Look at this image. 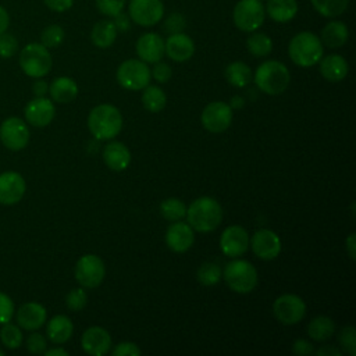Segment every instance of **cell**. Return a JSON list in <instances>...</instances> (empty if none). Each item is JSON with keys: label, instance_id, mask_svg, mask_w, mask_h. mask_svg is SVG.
<instances>
[{"label": "cell", "instance_id": "cell-1", "mask_svg": "<svg viewBox=\"0 0 356 356\" xmlns=\"http://www.w3.org/2000/svg\"><path fill=\"white\" fill-rule=\"evenodd\" d=\"M188 224L197 232L214 231L222 220L221 204L209 196L195 199L186 209Z\"/></svg>", "mask_w": 356, "mask_h": 356}, {"label": "cell", "instance_id": "cell-2", "mask_svg": "<svg viewBox=\"0 0 356 356\" xmlns=\"http://www.w3.org/2000/svg\"><path fill=\"white\" fill-rule=\"evenodd\" d=\"M88 128L99 140H110L122 129V115L115 106L99 104L88 115Z\"/></svg>", "mask_w": 356, "mask_h": 356}, {"label": "cell", "instance_id": "cell-3", "mask_svg": "<svg viewBox=\"0 0 356 356\" xmlns=\"http://www.w3.org/2000/svg\"><path fill=\"white\" fill-rule=\"evenodd\" d=\"M253 81L259 90L275 96L286 90L291 82V74L284 63L267 60L256 68Z\"/></svg>", "mask_w": 356, "mask_h": 356}, {"label": "cell", "instance_id": "cell-4", "mask_svg": "<svg viewBox=\"0 0 356 356\" xmlns=\"http://www.w3.org/2000/svg\"><path fill=\"white\" fill-rule=\"evenodd\" d=\"M288 54L293 64L307 68L318 64L324 54V47L317 35L303 31L291 39L288 44Z\"/></svg>", "mask_w": 356, "mask_h": 356}, {"label": "cell", "instance_id": "cell-5", "mask_svg": "<svg viewBox=\"0 0 356 356\" xmlns=\"http://www.w3.org/2000/svg\"><path fill=\"white\" fill-rule=\"evenodd\" d=\"M53 65L51 54L42 43H28L19 51V67L31 78L46 76Z\"/></svg>", "mask_w": 356, "mask_h": 356}, {"label": "cell", "instance_id": "cell-6", "mask_svg": "<svg viewBox=\"0 0 356 356\" xmlns=\"http://www.w3.org/2000/svg\"><path fill=\"white\" fill-rule=\"evenodd\" d=\"M222 274L229 289L238 293H249L257 285V271L246 260L234 259L225 266Z\"/></svg>", "mask_w": 356, "mask_h": 356}, {"label": "cell", "instance_id": "cell-7", "mask_svg": "<svg viewBox=\"0 0 356 356\" xmlns=\"http://www.w3.org/2000/svg\"><path fill=\"white\" fill-rule=\"evenodd\" d=\"M117 82L128 90H142L150 82V70L142 60L129 58L122 61L117 68Z\"/></svg>", "mask_w": 356, "mask_h": 356}, {"label": "cell", "instance_id": "cell-8", "mask_svg": "<svg viewBox=\"0 0 356 356\" xmlns=\"http://www.w3.org/2000/svg\"><path fill=\"white\" fill-rule=\"evenodd\" d=\"M266 18V8L260 0H239L234 7L232 19L242 32H254Z\"/></svg>", "mask_w": 356, "mask_h": 356}, {"label": "cell", "instance_id": "cell-9", "mask_svg": "<svg viewBox=\"0 0 356 356\" xmlns=\"http://www.w3.org/2000/svg\"><path fill=\"white\" fill-rule=\"evenodd\" d=\"M74 275L82 288H96L104 280L106 267L99 256L88 253L78 259Z\"/></svg>", "mask_w": 356, "mask_h": 356}, {"label": "cell", "instance_id": "cell-10", "mask_svg": "<svg viewBox=\"0 0 356 356\" xmlns=\"http://www.w3.org/2000/svg\"><path fill=\"white\" fill-rule=\"evenodd\" d=\"M31 138L26 121L19 117H8L0 125V140L13 152L22 150Z\"/></svg>", "mask_w": 356, "mask_h": 356}, {"label": "cell", "instance_id": "cell-11", "mask_svg": "<svg viewBox=\"0 0 356 356\" xmlns=\"http://www.w3.org/2000/svg\"><path fill=\"white\" fill-rule=\"evenodd\" d=\"M273 313L275 318L284 325H293L305 317L306 305L300 296L293 293H284L274 300Z\"/></svg>", "mask_w": 356, "mask_h": 356}, {"label": "cell", "instance_id": "cell-12", "mask_svg": "<svg viewBox=\"0 0 356 356\" xmlns=\"http://www.w3.org/2000/svg\"><path fill=\"white\" fill-rule=\"evenodd\" d=\"M128 15L140 26H153L163 19L164 4L161 0H131Z\"/></svg>", "mask_w": 356, "mask_h": 356}, {"label": "cell", "instance_id": "cell-13", "mask_svg": "<svg viewBox=\"0 0 356 356\" xmlns=\"http://www.w3.org/2000/svg\"><path fill=\"white\" fill-rule=\"evenodd\" d=\"M200 120L209 132H224L232 122V108L224 102H211L203 108Z\"/></svg>", "mask_w": 356, "mask_h": 356}, {"label": "cell", "instance_id": "cell-14", "mask_svg": "<svg viewBox=\"0 0 356 356\" xmlns=\"http://www.w3.org/2000/svg\"><path fill=\"white\" fill-rule=\"evenodd\" d=\"M249 245L253 253L261 260H273L281 253L280 236L267 228L254 231L252 238H249Z\"/></svg>", "mask_w": 356, "mask_h": 356}, {"label": "cell", "instance_id": "cell-15", "mask_svg": "<svg viewBox=\"0 0 356 356\" xmlns=\"http://www.w3.org/2000/svg\"><path fill=\"white\" fill-rule=\"evenodd\" d=\"M249 248V235L241 225L227 227L220 236L221 252L231 259L242 256Z\"/></svg>", "mask_w": 356, "mask_h": 356}, {"label": "cell", "instance_id": "cell-16", "mask_svg": "<svg viewBox=\"0 0 356 356\" xmlns=\"http://www.w3.org/2000/svg\"><path fill=\"white\" fill-rule=\"evenodd\" d=\"M25 121L29 125H33L36 128L47 127L54 115H56V107L53 100L47 97H33L29 100L24 108Z\"/></svg>", "mask_w": 356, "mask_h": 356}, {"label": "cell", "instance_id": "cell-17", "mask_svg": "<svg viewBox=\"0 0 356 356\" xmlns=\"http://www.w3.org/2000/svg\"><path fill=\"white\" fill-rule=\"evenodd\" d=\"M26 191L24 177L17 171H4L0 174V204L11 206L18 203Z\"/></svg>", "mask_w": 356, "mask_h": 356}, {"label": "cell", "instance_id": "cell-18", "mask_svg": "<svg viewBox=\"0 0 356 356\" xmlns=\"http://www.w3.org/2000/svg\"><path fill=\"white\" fill-rule=\"evenodd\" d=\"M195 242V234L188 222L174 221L165 231V243L175 253L186 252Z\"/></svg>", "mask_w": 356, "mask_h": 356}, {"label": "cell", "instance_id": "cell-19", "mask_svg": "<svg viewBox=\"0 0 356 356\" xmlns=\"http://www.w3.org/2000/svg\"><path fill=\"white\" fill-rule=\"evenodd\" d=\"M82 349L92 356H103L108 353L111 348V337L107 332V330L93 325L85 330L81 338Z\"/></svg>", "mask_w": 356, "mask_h": 356}, {"label": "cell", "instance_id": "cell-20", "mask_svg": "<svg viewBox=\"0 0 356 356\" xmlns=\"http://www.w3.org/2000/svg\"><path fill=\"white\" fill-rule=\"evenodd\" d=\"M136 53L146 64H154L164 57V39L156 32H147L136 40Z\"/></svg>", "mask_w": 356, "mask_h": 356}, {"label": "cell", "instance_id": "cell-21", "mask_svg": "<svg viewBox=\"0 0 356 356\" xmlns=\"http://www.w3.org/2000/svg\"><path fill=\"white\" fill-rule=\"evenodd\" d=\"M17 324L26 331L39 330L47 320V312L43 305L38 302H26L17 310Z\"/></svg>", "mask_w": 356, "mask_h": 356}, {"label": "cell", "instance_id": "cell-22", "mask_svg": "<svg viewBox=\"0 0 356 356\" xmlns=\"http://www.w3.org/2000/svg\"><path fill=\"white\" fill-rule=\"evenodd\" d=\"M164 53L177 63L188 61L195 53V43L184 32L172 33L164 40Z\"/></svg>", "mask_w": 356, "mask_h": 356}, {"label": "cell", "instance_id": "cell-23", "mask_svg": "<svg viewBox=\"0 0 356 356\" xmlns=\"http://www.w3.org/2000/svg\"><path fill=\"white\" fill-rule=\"evenodd\" d=\"M103 160L113 171H122L131 163V152L122 142L111 140L103 149Z\"/></svg>", "mask_w": 356, "mask_h": 356}, {"label": "cell", "instance_id": "cell-24", "mask_svg": "<svg viewBox=\"0 0 356 356\" xmlns=\"http://www.w3.org/2000/svg\"><path fill=\"white\" fill-rule=\"evenodd\" d=\"M320 64V74L330 82H339L342 81L349 71L348 61L339 54H328L321 57L318 61Z\"/></svg>", "mask_w": 356, "mask_h": 356}, {"label": "cell", "instance_id": "cell-25", "mask_svg": "<svg viewBox=\"0 0 356 356\" xmlns=\"http://www.w3.org/2000/svg\"><path fill=\"white\" fill-rule=\"evenodd\" d=\"M49 93L56 103H71L78 96V85L70 76H58L49 85Z\"/></svg>", "mask_w": 356, "mask_h": 356}, {"label": "cell", "instance_id": "cell-26", "mask_svg": "<svg viewBox=\"0 0 356 356\" xmlns=\"http://www.w3.org/2000/svg\"><path fill=\"white\" fill-rule=\"evenodd\" d=\"M72 331H74V324L71 318L64 314H57L51 317L46 325L47 338L57 345L67 342L71 338Z\"/></svg>", "mask_w": 356, "mask_h": 356}, {"label": "cell", "instance_id": "cell-27", "mask_svg": "<svg viewBox=\"0 0 356 356\" xmlns=\"http://www.w3.org/2000/svg\"><path fill=\"white\" fill-rule=\"evenodd\" d=\"M349 38V31L345 22L342 21H330L323 29L320 40L330 49L342 47Z\"/></svg>", "mask_w": 356, "mask_h": 356}, {"label": "cell", "instance_id": "cell-28", "mask_svg": "<svg viewBox=\"0 0 356 356\" xmlns=\"http://www.w3.org/2000/svg\"><path fill=\"white\" fill-rule=\"evenodd\" d=\"M266 13L275 22H288L293 19L298 14L296 0H268Z\"/></svg>", "mask_w": 356, "mask_h": 356}, {"label": "cell", "instance_id": "cell-29", "mask_svg": "<svg viewBox=\"0 0 356 356\" xmlns=\"http://www.w3.org/2000/svg\"><path fill=\"white\" fill-rule=\"evenodd\" d=\"M117 39V28L111 19H102L96 22L90 32L92 43L99 49L110 47Z\"/></svg>", "mask_w": 356, "mask_h": 356}, {"label": "cell", "instance_id": "cell-30", "mask_svg": "<svg viewBox=\"0 0 356 356\" xmlns=\"http://www.w3.org/2000/svg\"><path fill=\"white\" fill-rule=\"evenodd\" d=\"M225 78L229 85L235 88H245L253 79V74L248 64L242 61H234L227 65Z\"/></svg>", "mask_w": 356, "mask_h": 356}, {"label": "cell", "instance_id": "cell-31", "mask_svg": "<svg viewBox=\"0 0 356 356\" xmlns=\"http://www.w3.org/2000/svg\"><path fill=\"white\" fill-rule=\"evenodd\" d=\"M334 331H335L334 320L330 318L328 316H317L307 325L309 337L317 342L327 341L328 338L332 337Z\"/></svg>", "mask_w": 356, "mask_h": 356}, {"label": "cell", "instance_id": "cell-32", "mask_svg": "<svg viewBox=\"0 0 356 356\" xmlns=\"http://www.w3.org/2000/svg\"><path fill=\"white\" fill-rule=\"evenodd\" d=\"M142 104L150 113L161 111L167 104V96L159 86H146L142 93Z\"/></svg>", "mask_w": 356, "mask_h": 356}, {"label": "cell", "instance_id": "cell-33", "mask_svg": "<svg viewBox=\"0 0 356 356\" xmlns=\"http://www.w3.org/2000/svg\"><path fill=\"white\" fill-rule=\"evenodd\" d=\"M246 47L249 50V53L254 57H266L271 53L273 50V42L270 39L268 35L263 33V32H256L252 33L248 39H246Z\"/></svg>", "mask_w": 356, "mask_h": 356}, {"label": "cell", "instance_id": "cell-34", "mask_svg": "<svg viewBox=\"0 0 356 356\" xmlns=\"http://www.w3.org/2000/svg\"><path fill=\"white\" fill-rule=\"evenodd\" d=\"M314 10L325 17V18H334L345 13L348 8L349 0H310Z\"/></svg>", "mask_w": 356, "mask_h": 356}, {"label": "cell", "instance_id": "cell-35", "mask_svg": "<svg viewBox=\"0 0 356 356\" xmlns=\"http://www.w3.org/2000/svg\"><path fill=\"white\" fill-rule=\"evenodd\" d=\"M0 341L7 349H18L24 341L21 327L11 321L3 324L0 330Z\"/></svg>", "mask_w": 356, "mask_h": 356}, {"label": "cell", "instance_id": "cell-36", "mask_svg": "<svg viewBox=\"0 0 356 356\" xmlns=\"http://www.w3.org/2000/svg\"><path fill=\"white\" fill-rule=\"evenodd\" d=\"M160 213L168 221H179L186 216V206L177 197H168L161 202Z\"/></svg>", "mask_w": 356, "mask_h": 356}, {"label": "cell", "instance_id": "cell-37", "mask_svg": "<svg viewBox=\"0 0 356 356\" xmlns=\"http://www.w3.org/2000/svg\"><path fill=\"white\" fill-rule=\"evenodd\" d=\"M222 275V270L217 263L213 261H206L203 263L197 271H196V280L206 286H211L220 282Z\"/></svg>", "mask_w": 356, "mask_h": 356}, {"label": "cell", "instance_id": "cell-38", "mask_svg": "<svg viewBox=\"0 0 356 356\" xmlns=\"http://www.w3.org/2000/svg\"><path fill=\"white\" fill-rule=\"evenodd\" d=\"M64 38H65L64 29L57 24H51L42 31L40 43L47 49H56L64 42Z\"/></svg>", "mask_w": 356, "mask_h": 356}, {"label": "cell", "instance_id": "cell-39", "mask_svg": "<svg viewBox=\"0 0 356 356\" xmlns=\"http://www.w3.org/2000/svg\"><path fill=\"white\" fill-rule=\"evenodd\" d=\"M88 303V295L83 288H72L65 296V305L72 312L82 310Z\"/></svg>", "mask_w": 356, "mask_h": 356}, {"label": "cell", "instance_id": "cell-40", "mask_svg": "<svg viewBox=\"0 0 356 356\" xmlns=\"http://www.w3.org/2000/svg\"><path fill=\"white\" fill-rule=\"evenodd\" d=\"M338 341H339L342 349L346 353H349L350 356L356 355V331H355V327L348 325V327L342 328L341 332H339Z\"/></svg>", "mask_w": 356, "mask_h": 356}, {"label": "cell", "instance_id": "cell-41", "mask_svg": "<svg viewBox=\"0 0 356 356\" xmlns=\"http://www.w3.org/2000/svg\"><path fill=\"white\" fill-rule=\"evenodd\" d=\"M18 50V40L13 33H8L7 31L0 33V57L1 58H10L13 57Z\"/></svg>", "mask_w": 356, "mask_h": 356}, {"label": "cell", "instance_id": "cell-42", "mask_svg": "<svg viewBox=\"0 0 356 356\" xmlns=\"http://www.w3.org/2000/svg\"><path fill=\"white\" fill-rule=\"evenodd\" d=\"M186 28V18L181 13L170 14L163 22V31L168 35L182 32Z\"/></svg>", "mask_w": 356, "mask_h": 356}, {"label": "cell", "instance_id": "cell-43", "mask_svg": "<svg viewBox=\"0 0 356 356\" xmlns=\"http://www.w3.org/2000/svg\"><path fill=\"white\" fill-rule=\"evenodd\" d=\"M97 10L106 17H115L125 7V0H96Z\"/></svg>", "mask_w": 356, "mask_h": 356}, {"label": "cell", "instance_id": "cell-44", "mask_svg": "<svg viewBox=\"0 0 356 356\" xmlns=\"http://www.w3.org/2000/svg\"><path fill=\"white\" fill-rule=\"evenodd\" d=\"M25 346L28 352L33 355H40L44 353V350L47 349V341L42 334L32 331V334H29L25 341Z\"/></svg>", "mask_w": 356, "mask_h": 356}, {"label": "cell", "instance_id": "cell-45", "mask_svg": "<svg viewBox=\"0 0 356 356\" xmlns=\"http://www.w3.org/2000/svg\"><path fill=\"white\" fill-rule=\"evenodd\" d=\"M14 314H15V306L13 299L7 293L0 292V325L11 321Z\"/></svg>", "mask_w": 356, "mask_h": 356}, {"label": "cell", "instance_id": "cell-46", "mask_svg": "<svg viewBox=\"0 0 356 356\" xmlns=\"http://www.w3.org/2000/svg\"><path fill=\"white\" fill-rule=\"evenodd\" d=\"M150 75H152L157 82L165 83V82L170 81V78H171V75H172V71H171V67H170L167 63H161V60H160V61L154 63V67H153V70L150 71Z\"/></svg>", "mask_w": 356, "mask_h": 356}, {"label": "cell", "instance_id": "cell-47", "mask_svg": "<svg viewBox=\"0 0 356 356\" xmlns=\"http://www.w3.org/2000/svg\"><path fill=\"white\" fill-rule=\"evenodd\" d=\"M111 353L114 356H139L140 349L134 342H120Z\"/></svg>", "mask_w": 356, "mask_h": 356}, {"label": "cell", "instance_id": "cell-48", "mask_svg": "<svg viewBox=\"0 0 356 356\" xmlns=\"http://www.w3.org/2000/svg\"><path fill=\"white\" fill-rule=\"evenodd\" d=\"M292 352H293L295 355H299V356H306V355L314 353V348H313V345H312L309 341L299 338V339H296V341L293 342V345H292Z\"/></svg>", "mask_w": 356, "mask_h": 356}, {"label": "cell", "instance_id": "cell-49", "mask_svg": "<svg viewBox=\"0 0 356 356\" xmlns=\"http://www.w3.org/2000/svg\"><path fill=\"white\" fill-rule=\"evenodd\" d=\"M43 1L50 10L56 13H64L70 10L74 4V0H43Z\"/></svg>", "mask_w": 356, "mask_h": 356}, {"label": "cell", "instance_id": "cell-50", "mask_svg": "<svg viewBox=\"0 0 356 356\" xmlns=\"http://www.w3.org/2000/svg\"><path fill=\"white\" fill-rule=\"evenodd\" d=\"M113 22H114L117 31L127 32V31L131 28V18H129V15L124 14L122 11L114 17V21H113Z\"/></svg>", "mask_w": 356, "mask_h": 356}, {"label": "cell", "instance_id": "cell-51", "mask_svg": "<svg viewBox=\"0 0 356 356\" xmlns=\"http://www.w3.org/2000/svg\"><path fill=\"white\" fill-rule=\"evenodd\" d=\"M32 93L35 97H43L49 93V83L40 78H36V81L32 85Z\"/></svg>", "mask_w": 356, "mask_h": 356}, {"label": "cell", "instance_id": "cell-52", "mask_svg": "<svg viewBox=\"0 0 356 356\" xmlns=\"http://www.w3.org/2000/svg\"><path fill=\"white\" fill-rule=\"evenodd\" d=\"M314 352L318 356H341L342 355V352L338 348L332 346V345H324V346H321L320 349H317Z\"/></svg>", "mask_w": 356, "mask_h": 356}, {"label": "cell", "instance_id": "cell-53", "mask_svg": "<svg viewBox=\"0 0 356 356\" xmlns=\"http://www.w3.org/2000/svg\"><path fill=\"white\" fill-rule=\"evenodd\" d=\"M10 25V15H8V11L0 6V33L6 32L7 28Z\"/></svg>", "mask_w": 356, "mask_h": 356}, {"label": "cell", "instance_id": "cell-54", "mask_svg": "<svg viewBox=\"0 0 356 356\" xmlns=\"http://www.w3.org/2000/svg\"><path fill=\"white\" fill-rule=\"evenodd\" d=\"M346 252L352 260H355V234H350L346 238Z\"/></svg>", "mask_w": 356, "mask_h": 356}, {"label": "cell", "instance_id": "cell-55", "mask_svg": "<svg viewBox=\"0 0 356 356\" xmlns=\"http://www.w3.org/2000/svg\"><path fill=\"white\" fill-rule=\"evenodd\" d=\"M243 106H245V97H242V96H239V95H235V96L231 97V100H229V107H231L232 110H235V108H242Z\"/></svg>", "mask_w": 356, "mask_h": 356}, {"label": "cell", "instance_id": "cell-56", "mask_svg": "<svg viewBox=\"0 0 356 356\" xmlns=\"http://www.w3.org/2000/svg\"><path fill=\"white\" fill-rule=\"evenodd\" d=\"M46 356H68V352L63 348H51V349H46L44 350Z\"/></svg>", "mask_w": 356, "mask_h": 356}, {"label": "cell", "instance_id": "cell-57", "mask_svg": "<svg viewBox=\"0 0 356 356\" xmlns=\"http://www.w3.org/2000/svg\"><path fill=\"white\" fill-rule=\"evenodd\" d=\"M3 355H4V352L0 349V356H3Z\"/></svg>", "mask_w": 356, "mask_h": 356}]
</instances>
